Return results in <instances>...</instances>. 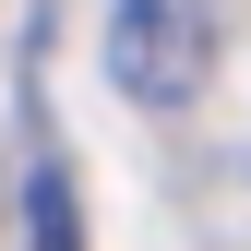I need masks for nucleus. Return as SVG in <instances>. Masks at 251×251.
<instances>
[{"label": "nucleus", "instance_id": "nucleus-1", "mask_svg": "<svg viewBox=\"0 0 251 251\" xmlns=\"http://www.w3.org/2000/svg\"><path fill=\"white\" fill-rule=\"evenodd\" d=\"M215 72V12L203 0H108V84L132 108H192Z\"/></svg>", "mask_w": 251, "mask_h": 251}, {"label": "nucleus", "instance_id": "nucleus-2", "mask_svg": "<svg viewBox=\"0 0 251 251\" xmlns=\"http://www.w3.org/2000/svg\"><path fill=\"white\" fill-rule=\"evenodd\" d=\"M24 251H84V203H72V155H36L24 168Z\"/></svg>", "mask_w": 251, "mask_h": 251}]
</instances>
